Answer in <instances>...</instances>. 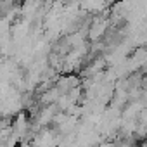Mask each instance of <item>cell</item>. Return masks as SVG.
Listing matches in <instances>:
<instances>
[{
  "label": "cell",
  "instance_id": "3",
  "mask_svg": "<svg viewBox=\"0 0 147 147\" xmlns=\"http://www.w3.org/2000/svg\"><path fill=\"white\" fill-rule=\"evenodd\" d=\"M78 7L94 14V12H100L102 9H106L107 4H104V2H87V4H78Z\"/></svg>",
  "mask_w": 147,
  "mask_h": 147
},
{
  "label": "cell",
  "instance_id": "1",
  "mask_svg": "<svg viewBox=\"0 0 147 147\" xmlns=\"http://www.w3.org/2000/svg\"><path fill=\"white\" fill-rule=\"evenodd\" d=\"M59 135L50 128H42L31 140V147H55L59 144Z\"/></svg>",
  "mask_w": 147,
  "mask_h": 147
},
{
  "label": "cell",
  "instance_id": "2",
  "mask_svg": "<svg viewBox=\"0 0 147 147\" xmlns=\"http://www.w3.org/2000/svg\"><path fill=\"white\" fill-rule=\"evenodd\" d=\"M107 26H109V21H107V19H104V18L95 19V21L92 23L90 33H88V35H90V38H92V42H97L99 38H102V36L106 35Z\"/></svg>",
  "mask_w": 147,
  "mask_h": 147
}]
</instances>
